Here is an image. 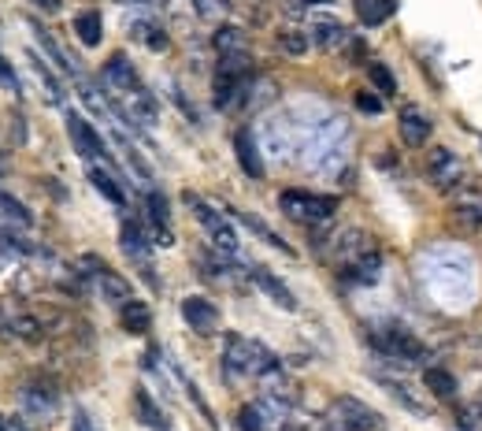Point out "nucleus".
<instances>
[{"label": "nucleus", "mask_w": 482, "mask_h": 431, "mask_svg": "<svg viewBox=\"0 0 482 431\" xmlns=\"http://www.w3.org/2000/svg\"><path fill=\"white\" fill-rule=\"evenodd\" d=\"M342 271H345V279H349V283L371 287V283H379V276H382V253H379V250H368L364 257H356V260L345 264Z\"/></svg>", "instance_id": "f3484780"}, {"label": "nucleus", "mask_w": 482, "mask_h": 431, "mask_svg": "<svg viewBox=\"0 0 482 431\" xmlns=\"http://www.w3.org/2000/svg\"><path fill=\"white\" fill-rule=\"evenodd\" d=\"M227 5H230V0H193V8L205 19H219L227 12Z\"/></svg>", "instance_id": "c9c22d12"}, {"label": "nucleus", "mask_w": 482, "mask_h": 431, "mask_svg": "<svg viewBox=\"0 0 482 431\" xmlns=\"http://www.w3.org/2000/svg\"><path fill=\"white\" fill-rule=\"evenodd\" d=\"M230 212H234V216H237L241 223H246V227H249L253 234H260V239H264L267 246L283 250V253H294V246H290V242H283V239H278V234H275V230H271V227H267V223H264L260 216H253V212H241V209H230Z\"/></svg>", "instance_id": "a878e982"}, {"label": "nucleus", "mask_w": 482, "mask_h": 431, "mask_svg": "<svg viewBox=\"0 0 482 431\" xmlns=\"http://www.w3.org/2000/svg\"><path fill=\"white\" fill-rule=\"evenodd\" d=\"M30 30H34V42L42 45V53H45V56H49V60H53V64L63 71V74H74V78H78V67H74V64L67 60V53L56 45V37H53V34H49L42 23H37V19H30Z\"/></svg>", "instance_id": "a211bd4d"}, {"label": "nucleus", "mask_w": 482, "mask_h": 431, "mask_svg": "<svg viewBox=\"0 0 482 431\" xmlns=\"http://www.w3.org/2000/svg\"><path fill=\"white\" fill-rule=\"evenodd\" d=\"M119 246H123L127 260L145 276V283L156 290L159 279H156V264H152V239H149V230L134 220H123V227H119Z\"/></svg>", "instance_id": "0eeeda50"}, {"label": "nucleus", "mask_w": 482, "mask_h": 431, "mask_svg": "<svg viewBox=\"0 0 482 431\" xmlns=\"http://www.w3.org/2000/svg\"><path fill=\"white\" fill-rule=\"evenodd\" d=\"M0 431H26V427H23V420H15V416H5V413H0Z\"/></svg>", "instance_id": "a19ab883"}, {"label": "nucleus", "mask_w": 482, "mask_h": 431, "mask_svg": "<svg viewBox=\"0 0 482 431\" xmlns=\"http://www.w3.org/2000/svg\"><path fill=\"white\" fill-rule=\"evenodd\" d=\"M130 34L138 37V42H145L149 49H168V34H164V26H159L156 19H134Z\"/></svg>", "instance_id": "cd10ccee"}, {"label": "nucleus", "mask_w": 482, "mask_h": 431, "mask_svg": "<svg viewBox=\"0 0 482 431\" xmlns=\"http://www.w3.org/2000/svg\"><path fill=\"white\" fill-rule=\"evenodd\" d=\"M90 182L104 193V198H108L115 209H123V205H127V193H123V186L115 182V171H111L108 164H90Z\"/></svg>", "instance_id": "412c9836"}, {"label": "nucleus", "mask_w": 482, "mask_h": 431, "mask_svg": "<svg viewBox=\"0 0 482 431\" xmlns=\"http://www.w3.org/2000/svg\"><path fill=\"white\" fill-rule=\"evenodd\" d=\"M237 424H241V431H267V409L260 402L241 406L237 409Z\"/></svg>", "instance_id": "2f4dec72"}, {"label": "nucleus", "mask_w": 482, "mask_h": 431, "mask_svg": "<svg viewBox=\"0 0 482 431\" xmlns=\"http://www.w3.org/2000/svg\"><path fill=\"white\" fill-rule=\"evenodd\" d=\"M323 427L327 431H379V413L352 395H342L323 409Z\"/></svg>", "instance_id": "39448f33"}, {"label": "nucleus", "mask_w": 482, "mask_h": 431, "mask_svg": "<svg viewBox=\"0 0 482 431\" xmlns=\"http://www.w3.org/2000/svg\"><path fill=\"white\" fill-rule=\"evenodd\" d=\"M249 279H253V283H256V287H260V290H264V294H267L278 309H286V312H294V309H297L294 290H290L283 279H278L275 271H267L264 264H253V268H249Z\"/></svg>", "instance_id": "4468645a"}, {"label": "nucleus", "mask_w": 482, "mask_h": 431, "mask_svg": "<svg viewBox=\"0 0 482 431\" xmlns=\"http://www.w3.org/2000/svg\"><path fill=\"white\" fill-rule=\"evenodd\" d=\"M356 108L368 112V115H379L382 112V97H375V93H356Z\"/></svg>", "instance_id": "4c0bfd02"}, {"label": "nucleus", "mask_w": 482, "mask_h": 431, "mask_svg": "<svg viewBox=\"0 0 482 431\" xmlns=\"http://www.w3.org/2000/svg\"><path fill=\"white\" fill-rule=\"evenodd\" d=\"M368 74H371V83H375L379 97H393V93H397V78L390 74V67H386V64H379V60H375V64L368 67Z\"/></svg>", "instance_id": "72a5a7b5"}, {"label": "nucleus", "mask_w": 482, "mask_h": 431, "mask_svg": "<svg viewBox=\"0 0 482 431\" xmlns=\"http://www.w3.org/2000/svg\"><path fill=\"white\" fill-rule=\"evenodd\" d=\"M301 5H312L315 8V5H334V0H301Z\"/></svg>", "instance_id": "c03bdc74"}, {"label": "nucleus", "mask_w": 482, "mask_h": 431, "mask_svg": "<svg viewBox=\"0 0 482 431\" xmlns=\"http://www.w3.org/2000/svg\"><path fill=\"white\" fill-rule=\"evenodd\" d=\"M34 71H37V78H42V83H45V90H49V101L53 104H63V86H60V78L45 67V60L42 56H34Z\"/></svg>", "instance_id": "473e14b6"}, {"label": "nucleus", "mask_w": 482, "mask_h": 431, "mask_svg": "<svg viewBox=\"0 0 482 431\" xmlns=\"http://www.w3.org/2000/svg\"><path fill=\"white\" fill-rule=\"evenodd\" d=\"M182 320H186V328H193L197 335H216V331H219V309H216L208 298L193 294V298L182 301Z\"/></svg>", "instance_id": "f8f14e48"}, {"label": "nucleus", "mask_w": 482, "mask_h": 431, "mask_svg": "<svg viewBox=\"0 0 482 431\" xmlns=\"http://www.w3.org/2000/svg\"><path fill=\"white\" fill-rule=\"evenodd\" d=\"M30 5H34V8H42L45 15H56V12L63 8V5H60V0H30Z\"/></svg>", "instance_id": "ea45409f"}, {"label": "nucleus", "mask_w": 482, "mask_h": 431, "mask_svg": "<svg viewBox=\"0 0 482 431\" xmlns=\"http://www.w3.org/2000/svg\"><path fill=\"white\" fill-rule=\"evenodd\" d=\"M74 34H78V42H82L86 49H97L101 37H104V19H101V12H93V8L78 12V15H74Z\"/></svg>", "instance_id": "4be33fe9"}, {"label": "nucleus", "mask_w": 482, "mask_h": 431, "mask_svg": "<svg viewBox=\"0 0 482 431\" xmlns=\"http://www.w3.org/2000/svg\"><path fill=\"white\" fill-rule=\"evenodd\" d=\"M182 201L189 205V212L197 216V223L205 227V234L212 239L216 250H223V253H237V230H234V223L227 220V212H219L212 201H205V198H200V193H193V190L182 193Z\"/></svg>", "instance_id": "20e7f679"}, {"label": "nucleus", "mask_w": 482, "mask_h": 431, "mask_svg": "<svg viewBox=\"0 0 482 431\" xmlns=\"http://www.w3.org/2000/svg\"><path fill=\"white\" fill-rule=\"evenodd\" d=\"M368 250H375V246L368 242V234H364V230H349V234H338V242H334V260L345 268V264H352L356 257H364Z\"/></svg>", "instance_id": "aec40b11"}, {"label": "nucleus", "mask_w": 482, "mask_h": 431, "mask_svg": "<svg viewBox=\"0 0 482 431\" xmlns=\"http://www.w3.org/2000/svg\"><path fill=\"white\" fill-rule=\"evenodd\" d=\"M427 390L434 398H457V379H453V372H446V368H427Z\"/></svg>", "instance_id": "c85d7f7f"}, {"label": "nucleus", "mask_w": 482, "mask_h": 431, "mask_svg": "<svg viewBox=\"0 0 482 431\" xmlns=\"http://www.w3.org/2000/svg\"><path fill=\"white\" fill-rule=\"evenodd\" d=\"M216 53L219 56H234V53H249V45H246V34H241L237 26H230V23H223L219 30H216Z\"/></svg>", "instance_id": "bb28decb"}, {"label": "nucleus", "mask_w": 482, "mask_h": 431, "mask_svg": "<svg viewBox=\"0 0 482 431\" xmlns=\"http://www.w3.org/2000/svg\"><path fill=\"white\" fill-rule=\"evenodd\" d=\"M312 45V37L308 30H297V26H286V30H278V49L290 53V56H304Z\"/></svg>", "instance_id": "c756f323"}, {"label": "nucleus", "mask_w": 482, "mask_h": 431, "mask_svg": "<svg viewBox=\"0 0 482 431\" xmlns=\"http://www.w3.org/2000/svg\"><path fill=\"white\" fill-rule=\"evenodd\" d=\"M397 131H400V142H405L409 149H423L430 142V120L427 112L416 108V104H405L397 115Z\"/></svg>", "instance_id": "ddd939ff"}, {"label": "nucleus", "mask_w": 482, "mask_h": 431, "mask_svg": "<svg viewBox=\"0 0 482 431\" xmlns=\"http://www.w3.org/2000/svg\"><path fill=\"white\" fill-rule=\"evenodd\" d=\"M145 220H149V239L152 246H175V230H171V209H168V198L159 190H149L145 193Z\"/></svg>", "instance_id": "9b49d317"}, {"label": "nucleus", "mask_w": 482, "mask_h": 431, "mask_svg": "<svg viewBox=\"0 0 482 431\" xmlns=\"http://www.w3.org/2000/svg\"><path fill=\"white\" fill-rule=\"evenodd\" d=\"M71 431H101V427H97V420H93L86 409H74V416H71Z\"/></svg>", "instance_id": "e433bc0d"}, {"label": "nucleus", "mask_w": 482, "mask_h": 431, "mask_svg": "<svg viewBox=\"0 0 482 431\" xmlns=\"http://www.w3.org/2000/svg\"><path fill=\"white\" fill-rule=\"evenodd\" d=\"M19 409H23V416H30L37 424H53L60 413V395L49 383H26L19 390Z\"/></svg>", "instance_id": "9d476101"}, {"label": "nucleus", "mask_w": 482, "mask_h": 431, "mask_svg": "<svg viewBox=\"0 0 482 431\" xmlns=\"http://www.w3.org/2000/svg\"><path fill=\"white\" fill-rule=\"evenodd\" d=\"M375 379L382 383V390H386V395H390L397 406H405V409H409V413H416V416H427V402L412 395L409 383H400V379H393V376H382V372H379Z\"/></svg>", "instance_id": "6ab92c4d"}, {"label": "nucleus", "mask_w": 482, "mask_h": 431, "mask_svg": "<svg viewBox=\"0 0 482 431\" xmlns=\"http://www.w3.org/2000/svg\"><path fill=\"white\" fill-rule=\"evenodd\" d=\"M0 83H5V86L19 97V78H15V71H12V64H8L5 56H0Z\"/></svg>", "instance_id": "58836bf2"}, {"label": "nucleus", "mask_w": 482, "mask_h": 431, "mask_svg": "<svg viewBox=\"0 0 482 431\" xmlns=\"http://www.w3.org/2000/svg\"><path fill=\"white\" fill-rule=\"evenodd\" d=\"M368 342H371L375 354L382 361H390V365H423L427 361V346L416 335H409L405 328H397V324H386V328L371 331Z\"/></svg>", "instance_id": "f03ea898"}, {"label": "nucleus", "mask_w": 482, "mask_h": 431, "mask_svg": "<svg viewBox=\"0 0 482 431\" xmlns=\"http://www.w3.org/2000/svg\"><path fill=\"white\" fill-rule=\"evenodd\" d=\"M457 220H460V223H468V227H482V198L464 201V205H460V212H457Z\"/></svg>", "instance_id": "f704fd0d"}, {"label": "nucleus", "mask_w": 482, "mask_h": 431, "mask_svg": "<svg viewBox=\"0 0 482 431\" xmlns=\"http://www.w3.org/2000/svg\"><path fill=\"white\" fill-rule=\"evenodd\" d=\"M134 406H138V420H141L149 431H171L164 409H159V406L149 398V390H134Z\"/></svg>", "instance_id": "5701e85b"}, {"label": "nucleus", "mask_w": 482, "mask_h": 431, "mask_svg": "<svg viewBox=\"0 0 482 431\" xmlns=\"http://www.w3.org/2000/svg\"><path fill=\"white\" fill-rule=\"evenodd\" d=\"M0 212H5V220L19 223V227H30V223H34V216L26 212V205H23L19 198H12L8 190H0Z\"/></svg>", "instance_id": "7c9ffc66"}, {"label": "nucleus", "mask_w": 482, "mask_h": 431, "mask_svg": "<svg viewBox=\"0 0 482 431\" xmlns=\"http://www.w3.org/2000/svg\"><path fill=\"white\" fill-rule=\"evenodd\" d=\"M67 138H71L74 152L82 156L86 164H108V149H104L101 134L90 127V120H86V115L67 112Z\"/></svg>", "instance_id": "1a4fd4ad"}, {"label": "nucleus", "mask_w": 482, "mask_h": 431, "mask_svg": "<svg viewBox=\"0 0 482 431\" xmlns=\"http://www.w3.org/2000/svg\"><path fill=\"white\" fill-rule=\"evenodd\" d=\"M234 156H237V164H241V171H246L253 182H260L264 179V161H260V149H256V142H253V134L241 127L237 134H234Z\"/></svg>", "instance_id": "dca6fc26"}, {"label": "nucleus", "mask_w": 482, "mask_h": 431, "mask_svg": "<svg viewBox=\"0 0 482 431\" xmlns=\"http://www.w3.org/2000/svg\"><path fill=\"white\" fill-rule=\"evenodd\" d=\"M275 431H308V427H304V424H297L294 416H286V420H278V427H275Z\"/></svg>", "instance_id": "37998d69"}, {"label": "nucleus", "mask_w": 482, "mask_h": 431, "mask_svg": "<svg viewBox=\"0 0 482 431\" xmlns=\"http://www.w3.org/2000/svg\"><path fill=\"white\" fill-rule=\"evenodd\" d=\"M278 358L271 349L256 338H246V335H227L223 338V372L230 383L237 379H267L271 372H278Z\"/></svg>", "instance_id": "f257e3e1"}, {"label": "nucleus", "mask_w": 482, "mask_h": 431, "mask_svg": "<svg viewBox=\"0 0 482 431\" xmlns=\"http://www.w3.org/2000/svg\"><path fill=\"white\" fill-rule=\"evenodd\" d=\"M119 320H123V331H130V335H145L149 328H152V312H149V305L145 301H127L123 309H119Z\"/></svg>", "instance_id": "b1692460"}, {"label": "nucleus", "mask_w": 482, "mask_h": 431, "mask_svg": "<svg viewBox=\"0 0 482 431\" xmlns=\"http://www.w3.org/2000/svg\"><path fill=\"white\" fill-rule=\"evenodd\" d=\"M78 271H82V276L97 287V294L108 301V305H115V309H123L127 301H134V290H130V283L123 279V276H119V271H111L101 257H93V253H86L82 257V268H78Z\"/></svg>", "instance_id": "423d86ee"}, {"label": "nucleus", "mask_w": 482, "mask_h": 431, "mask_svg": "<svg viewBox=\"0 0 482 431\" xmlns=\"http://www.w3.org/2000/svg\"><path fill=\"white\" fill-rule=\"evenodd\" d=\"M352 8L364 26H382L393 15V0H352Z\"/></svg>", "instance_id": "393cba45"}, {"label": "nucleus", "mask_w": 482, "mask_h": 431, "mask_svg": "<svg viewBox=\"0 0 482 431\" xmlns=\"http://www.w3.org/2000/svg\"><path fill=\"white\" fill-rule=\"evenodd\" d=\"M427 179H430V186L434 190H457L464 179H468V171H464V161L453 152V149H446V145H434L430 152H427Z\"/></svg>", "instance_id": "6e6552de"}, {"label": "nucleus", "mask_w": 482, "mask_h": 431, "mask_svg": "<svg viewBox=\"0 0 482 431\" xmlns=\"http://www.w3.org/2000/svg\"><path fill=\"white\" fill-rule=\"evenodd\" d=\"M119 5H127V8H159L164 0H119Z\"/></svg>", "instance_id": "79ce46f5"}, {"label": "nucleus", "mask_w": 482, "mask_h": 431, "mask_svg": "<svg viewBox=\"0 0 482 431\" xmlns=\"http://www.w3.org/2000/svg\"><path fill=\"white\" fill-rule=\"evenodd\" d=\"M304 30H308V37H312L319 49H342L349 42V30L338 19H331V15H315Z\"/></svg>", "instance_id": "2eb2a0df"}, {"label": "nucleus", "mask_w": 482, "mask_h": 431, "mask_svg": "<svg viewBox=\"0 0 482 431\" xmlns=\"http://www.w3.org/2000/svg\"><path fill=\"white\" fill-rule=\"evenodd\" d=\"M278 209L301 227H319L338 212V198H331V193H312V190H283L278 193Z\"/></svg>", "instance_id": "7ed1b4c3"}]
</instances>
